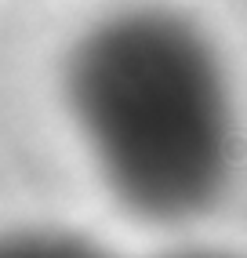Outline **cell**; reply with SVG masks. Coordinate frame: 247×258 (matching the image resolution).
I'll list each match as a JSON object with an SVG mask.
<instances>
[{
	"instance_id": "6da1fadb",
	"label": "cell",
	"mask_w": 247,
	"mask_h": 258,
	"mask_svg": "<svg viewBox=\"0 0 247 258\" xmlns=\"http://www.w3.org/2000/svg\"><path fill=\"white\" fill-rule=\"evenodd\" d=\"M66 98L124 208L186 222L218 200L233 164V106L215 47L189 19L135 8L73 47Z\"/></svg>"
}]
</instances>
